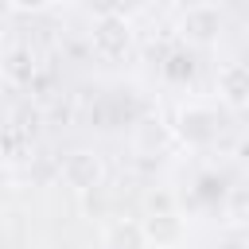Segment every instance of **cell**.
<instances>
[{"instance_id":"8992f818","label":"cell","mask_w":249,"mask_h":249,"mask_svg":"<svg viewBox=\"0 0 249 249\" xmlns=\"http://www.w3.org/2000/svg\"><path fill=\"white\" fill-rule=\"evenodd\" d=\"M144 233H148V245L156 241V245H175L179 237H183V222L171 214V210H152L148 218H144Z\"/></svg>"},{"instance_id":"3957f363","label":"cell","mask_w":249,"mask_h":249,"mask_svg":"<svg viewBox=\"0 0 249 249\" xmlns=\"http://www.w3.org/2000/svg\"><path fill=\"white\" fill-rule=\"evenodd\" d=\"M179 31H183V39H191V43L206 47V43H214V39H218V31H222V12H218L214 4H195V8H187V12H183Z\"/></svg>"},{"instance_id":"9c48e42d","label":"cell","mask_w":249,"mask_h":249,"mask_svg":"<svg viewBox=\"0 0 249 249\" xmlns=\"http://www.w3.org/2000/svg\"><path fill=\"white\" fill-rule=\"evenodd\" d=\"M16 4H23V8H35V4H43V0H16Z\"/></svg>"},{"instance_id":"5b68a950","label":"cell","mask_w":249,"mask_h":249,"mask_svg":"<svg viewBox=\"0 0 249 249\" xmlns=\"http://www.w3.org/2000/svg\"><path fill=\"white\" fill-rule=\"evenodd\" d=\"M105 249H148V233H144V222H132V218H117V222L105 230Z\"/></svg>"},{"instance_id":"ba28073f","label":"cell","mask_w":249,"mask_h":249,"mask_svg":"<svg viewBox=\"0 0 249 249\" xmlns=\"http://www.w3.org/2000/svg\"><path fill=\"white\" fill-rule=\"evenodd\" d=\"M230 218L233 222H249V187H233L230 191Z\"/></svg>"},{"instance_id":"6da1fadb","label":"cell","mask_w":249,"mask_h":249,"mask_svg":"<svg viewBox=\"0 0 249 249\" xmlns=\"http://www.w3.org/2000/svg\"><path fill=\"white\" fill-rule=\"evenodd\" d=\"M62 183L74 187V191H82V195L101 191V183H105V160L97 152H74V156H66Z\"/></svg>"},{"instance_id":"30bf717a","label":"cell","mask_w":249,"mask_h":249,"mask_svg":"<svg viewBox=\"0 0 249 249\" xmlns=\"http://www.w3.org/2000/svg\"><path fill=\"white\" fill-rule=\"evenodd\" d=\"M39 249H54V245H39Z\"/></svg>"},{"instance_id":"52a82bcc","label":"cell","mask_w":249,"mask_h":249,"mask_svg":"<svg viewBox=\"0 0 249 249\" xmlns=\"http://www.w3.org/2000/svg\"><path fill=\"white\" fill-rule=\"evenodd\" d=\"M4 74H8L12 82H31V74H35L31 51H12V54L4 58Z\"/></svg>"},{"instance_id":"277c9868","label":"cell","mask_w":249,"mask_h":249,"mask_svg":"<svg viewBox=\"0 0 249 249\" xmlns=\"http://www.w3.org/2000/svg\"><path fill=\"white\" fill-rule=\"evenodd\" d=\"M218 93L230 101V105H245L249 101V66L241 62H230L218 70Z\"/></svg>"},{"instance_id":"7a4b0ae2","label":"cell","mask_w":249,"mask_h":249,"mask_svg":"<svg viewBox=\"0 0 249 249\" xmlns=\"http://www.w3.org/2000/svg\"><path fill=\"white\" fill-rule=\"evenodd\" d=\"M128 43H132V27H128L124 16H101V19H93V51L101 58H109V62L121 58L128 51Z\"/></svg>"}]
</instances>
